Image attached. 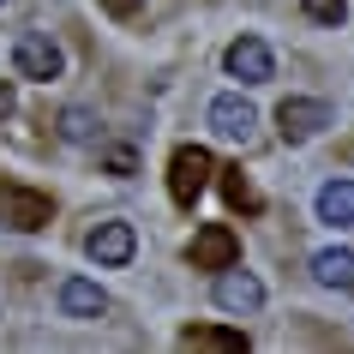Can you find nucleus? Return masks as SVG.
<instances>
[{
  "label": "nucleus",
  "mask_w": 354,
  "mask_h": 354,
  "mask_svg": "<svg viewBox=\"0 0 354 354\" xmlns=\"http://www.w3.org/2000/svg\"><path fill=\"white\" fill-rule=\"evenodd\" d=\"M210 174H216V162H210L205 145H180L174 150V162H168V192H174V205H198V192L210 187Z\"/></svg>",
  "instance_id": "f257e3e1"
},
{
  "label": "nucleus",
  "mask_w": 354,
  "mask_h": 354,
  "mask_svg": "<svg viewBox=\"0 0 354 354\" xmlns=\"http://www.w3.org/2000/svg\"><path fill=\"white\" fill-rule=\"evenodd\" d=\"M12 66H19V78H60L66 73V55H60L55 37H42V30H24L19 42H12Z\"/></svg>",
  "instance_id": "f03ea898"
},
{
  "label": "nucleus",
  "mask_w": 354,
  "mask_h": 354,
  "mask_svg": "<svg viewBox=\"0 0 354 354\" xmlns=\"http://www.w3.org/2000/svg\"><path fill=\"white\" fill-rule=\"evenodd\" d=\"M324 127H330V102H318V96H288L277 109L282 145H306V138H318Z\"/></svg>",
  "instance_id": "7ed1b4c3"
},
{
  "label": "nucleus",
  "mask_w": 354,
  "mask_h": 354,
  "mask_svg": "<svg viewBox=\"0 0 354 354\" xmlns=\"http://www.w3.org/2000/svg\"><path fill=\"white\" fill-rule=\"evenodd\" d=\"M210 132L228 138V145H252V132H259V109H252L246 96H216V102H210Z\"/></svg>",
  "instance_id": "20e7f679"
},
{
  "label": "nucleus",
  "mask_w": 354,
  "mask_h": 354,
  "mask_svg": "<svg viewBox=\"0 0 354 354\" xmlns=\"http://www.w3.org/2000/svg\"><path fill=\"white\" fill-rule=\"evenodd\" d=\"M223 264H241V241L228 223H205L192 234V270H223Z\"/></svg>",
  "instance_id": "39448f33"
},
{
  "label": "nucleus",
  "mask_w": 354,
  "mask_h": 354,
  "mask_svg": "<svg viewBox=\"0 0 354 354\" xmlns=\"http://www.w3.org/2000/svg\"><path fill=\"white\" fill-rule=\"evenodd\" d=\"M223 66L241 78V84H270V78H277V60H270V48H264L259 37H234L228 55H223Z\"/></svg>",
  "instance_id": "423d86ee"
},
{
  "label": "nucleus",
  "mask_w": 354,
  "mask_h": 354,
  "mask_svg": "<svg viewBox=\"0 0 354 354\" xmlns=\"http://www.w3.org/2000/svg\"><path fill=\"white\" fill-rule=\"evenodd\" d=\"M216 306H223V313H259L264 306V282L246 277V270H234V264H223V270H216Z\"/></svg>",
  "instance_id": "0eeeda50"
},
{
  "label": "nucleus",
  "mask_w": 354,
  "mask_h": 354,
  "mask_svg": "<svg viewBox=\"0 0 354 354\" xmlns=\"http://www.w3.org/2000/svg\"><path fill=\"white\" fill-rule=\"evenodd\" d=\"M84 252H91L96 264H132L138 234H132V223H96L91 241H84Z\"/></svg>",
  "instance_id": "6e6552de"
},
{
  "label": "nucleus",
  "mask_w": 354,
  "mask_h": 354,
  "mask_svg": "<svg viewBox=\"0 0 354 354\" xmlns=\"http://www.w3.org/2000/svg\"><path fill=\"white\" fill-rule=\"evenodd\" d=\"M60 313L66 318H96V313H109V295L91 277H66L60 282Z\"/></svg>",
  "instance_id": "1a4fd4ad"
},
{
  "label": "nucleus",
  "mask_w": 354,
  "mask_h": 354,
  "mask_svg": "<svg viewBox=\"0 0 354 354\" xmlns=\"http://www.w3.org/2000/svg\"><path fill=\"white\" fill-rule=\"evenodd\" d=\"M0 205H6V223H12V228H42V223H48V198H42V192L0 187Z\"/></svg>",
  "instance_id": "9d476101"
},
{
  "label": "nucleus",
  "mask_w": 354,
  "mask_h": 354,
  "mask_svg": "<svg viewBox=\"0 0 354 354\" xmlns=\"http://www.w3.org/2000/svg\"><path fill=\"white\" fill-rule=\"evenodd\" d=\"M180 348H216V354H246V330H223V324H187Z\"/></svg>",
  "instance_id": "9b49d317"
},
{
  "label": "nucleus",
  "mask_w": 354,
  "mask_h": 354,
  "mask_svg": "<svg viewBox=\"0 0 354 354\" xmlns=\"http://www.w3.org/2000/svg\"><path fill=\"white\" fill-rule=\"evenodd\" d=\"M318 223L354 228V180H330V187H318Z\"/></svg>",
  "instance_id": "f8f14e48"
},
{
  "label": "nucleus",
  "mask_w": 354,
  "mask_h": 354,
  "mask_svg": "<svg viewBox=\"0 0 354 354\" xmlns=\"http://www.w3.org/2000/svg\"><path fill=\"white\" fill-rule=\"evenodd\" d=\"M313 282H324V288H354V252L348 246H324L313 259Z\"/></svg>",
  "instance_id": "ddd939ff"
},
{
  "label": "nucleus",
  "mask_w": 354,
  "mask_h": 354,
  "mask_svg": "<svg viewBox=\"0 0 354 354\" xmlns=\"http://www.w3.org/2000/svg\"><path fill=\"white\" fill-rule=\"evenodd\" d=\"M216 174H223V198L234 210H264V198H259V187H252V180H246L241 168H216Z\"/></svg>",
  "instance_id": "4468645a"
},
{
  "label": "nucleus",
  "mask_w": 354,
  "mask_h": 354,
  "mask_svg": "<svg viewBox=\"0 0 354 354\" xmlns=\"http://www.w3.org/2000/svg\"><path fill=\"white\" fill-rule=\"evenodd\" d=\"M60 132H66L73 145H91V138H96V120L84 109H66V114H60Z\"/></svg>",
  "instance_id": "2eb2a0df"
},
{
  "label": "nucleus",
  "mask_w": 354,
  "mask_h": 354,
  "mask_svg": "<svg viewBox=\"0 0 354 354\" xmlns=\"http://www.w3.org/2000/svg\"><path fill=\"white\" fill-rule=\"evenodd\" d=\"M306 6V19H318V24H342L348 19V0H300Z\"/></svg>",
  "instance_id": "dca6fc26"
},
{
  "label": "nucleus",
  "mask_w": 354,
  "mask_h": 354,
  "mask_svg": "<svg viewBox=\"0 0 354 354\" xmlns=\"http://www.w3.org/2000/svg\"><path fill=\"white\" fill-rule=\"evenodd\" d=\"M132 168H138V156H132L127 145H120V150H109V174H120V180H127Z\"/></svg>",
  "instance_id": "f3484780"
},
{
  "label": "nucleus",
  "mask_w": 354,
  "mask_h": 354,
  "mask_svg": "<svg viewBox=\"0 0 354 354\" xmlns=\"http://www.w3.org/2000/svg\"><path fill=\"white\" fill-rule=\"evenodd\" d=\"M102 6H109L114 19H138V12H145V0H102Z\"/></svg>",
  "instance_id": "a211bd4d"
},
{
  "label": "nucleus",
  "mask_w": 354,
  "mask_h": 354,
  "mask_svg": "<svg viewBox=\"0 0 354 354\" xmlns=\"http://www.w3.org/2000/svg\"><path fill=\"white\" fill-rule=\"evenodd\" d=\"M0 114H12V91L6 84H0Z\"/></svg>",
  "instance_id": "6ab92c4d"
},
{
  "label": "nucleus",
  "mask_w": 354,
  "mask_h": 354,
  "mask_svg": "<svg viewBox=\"0 0 354 354\" xmlns=\"http://www.w3.org/2000/svg\"><path fill=\"white\" fill-rule=\"evenodd\" d=\"M0 6H6V0H0Z\"/></svg>",
  "instance_id": "aec40b11"
}]
</instances>
